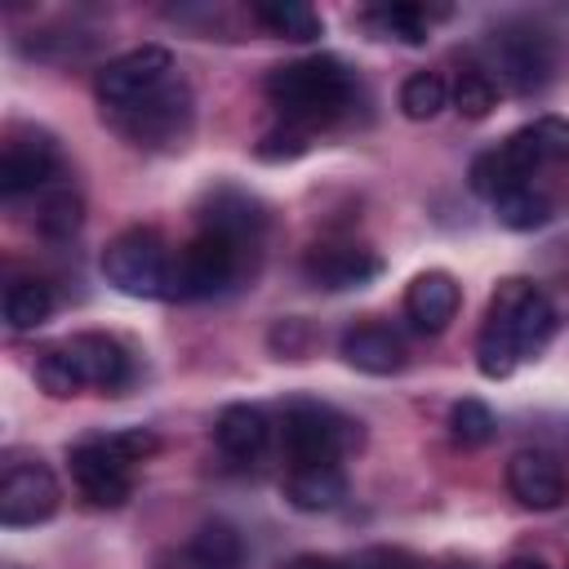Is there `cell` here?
Returning a JSON list of instances; mask_svg holds the SVG:
<instances>
[{
	"instance_id": "cell-21",
	"label": "cell",
	"mask_w": 569,
	"mask_h": 569,
	"mask_svg": "<svg viewBox=\"0 0 569 569\" xmlns=\"http://www.w3.org/2000/svg\"><path fill=\"white\" fill-rule=\"evenodd\" d=\"M164 569H244V542L227 520H209Z\"/></svg>"
},
{
	"instance_id": "cell-33",
	"label": "cell",
	"mask_w": 569,
	"mask_h": 569,
	"mask_svg": "<svg viewBox=\"0 0 569 569\" xmlns=\"http://www.w3.org/2000/svg\"><path fill=\"white\" fill-rule=\"evenodd\" d=\"M502 569H547V560L542 556H511Z\"/></svg>"
},
{
	"instance_id": "cell-29",
	"label": "cell",
	"mask_w": 569,
	"mask_h": 569,
	"mask_svg": "<svg viewBox=\"0 0 569 569\" xmlns=\"http://www.w3.org/2000/svg\"><path fill=\"white\" fill-rule=\"evenodd\" d=\"M449 436H453L458 445H467V449L485 445V440L493 436V413H489V405L476 400V396H462V400L449 409Z\"/></svg>"
},
{
	"instance_id": "cell-19",
	"label": "cell",
	"mask_w": 569,
	"mask_h": 569,
	"mask_svg": "<svg viewBox=\"0 0 569 569\" xmlns=\"http://www.w3.org/2000/svg\"><path fill=\"white\" fill-rule=\"evenodd\" d=\"M449 9L445 4H373V9H360L356 22L378 36V40H400V44H422L431 36L436 22H445Z\"/></svg>"
},
{
	"instance_id": "cell-17",
	"label": "cell",
	"mask_w": 569,
	"mask_h": 569,
	"mask_svg": "<svg viewBox=\"0 0 569 569\" xmlns=\"http://www.w3.org/2000/svg\"><path fill=\"white\" fill-rule=\"evenodd\" d=\"M342 360L360 373H373V378H387V373H400L409 365V351H405V338L382 325V320H360L342 333Z\"/></svg>"
},
{
	"instance_id": "cell-30",
	"label": "cell",
	"mask_w": 569,
	"mask_h": 569,
	"mask_svg": "<svg viewBox=\"0 0 569 569\" xmlns=\"http://www.w3.org/2000/svg\"><path fill=\"white\" fill-rule=\"evenodd\" d=\"M307 147H311V133H302V129H293V124H276V129H267V133L258 138L253 156L267 160V164H280V160H298Z\"/></svg>"
},
{
	"instance_id": "cell-2",
	"label": "cell",
	"mask_w": 569,
	"mask_h": 569,
	"mask_svg": "<svg viewBox=\"0 0 569 569\" xmlns=\"http://www.w3.org/2000/svg\"><path fill=\"white\" fill-rule=\"evenodd\" d=\"M262 93L276 107L280 124H293L302 133H316V129L342 124L356 111L360 80H356V71L342 58L311 53V58L271 67L267 80H262Z\"/></svg>"
},
{
	"instance_id": "cell-9",
	"label": "cell",
	"mask_w": 569,
	"mask_h": 569,
	"mask_svg": "<svg viewBox=\"0 0 569 569\" xmlns=\"http://www.w3.org/2000/svg\"><path fill=\"white\" fill-rule=\"evenodd\" d=\"M249 244L231 240V236H218V231H196L178 258H173V271H169V298H182V302H200V298H218L227 293L244 262H249Z\"/></svg>"
},
{
	"instance_id": "cell-16",
	"label": "cell",
	"mask_w": 569,
	"mask_h": 569,
	"mask_svg": "<svg viewBox=\"0 0 569 569\" xmlns=\"http://www.w3.org/2000/svg\"><path fill=\"white\" fill-rule=\"evenodd\" d=\"M200 231H218V236H231L249 249L262 244V231H267V213L262 204L240 191V187H213L200 204Z\"/></svg>"
},
{
	"instance_id": "cell-28",
	"label": "cell",
	"mask_w": 569,
	"mask_h": 569,
	"mask_svg": "<svg viewBox=\"0 0 569 569\" xmlns=\"http://www.w3.org/2000/svg\"><path fill=\"white\" fill-rule=\"evenodd\" d=\"M449 107V80L440 71H413L400 84V111L409 120H436Z\"/></svg>"
},
{
	"instance_id": "cell-13",
	"label": "cell",
	"mask_w": 569,
	"mask_h": 569,
	"mask_svg": "<svg viewBox=\"0 0 569 569\" xmlns=\"http://www.w3.org/2000/svg\"><path fill=\"white\" fill-rule=\"evenodd\" d=\"M58 173V142L44 129L13 124L0 147V191L4 200H18L27 191H44Z\"/></svg>"
},
{
	"instance_id": "cell-8",
	"label": "cell",
	"mask_w": 569,
	"mask_h": 569,
	"mask_svg": "<svg viewBox=\"0 0 569 569\" xmlns=\"http://www.w3.org/2000/svg\"><path fill=\"white\" fill-rule=\"evenodd\" d=\"M280 431L289 467H338L351 449H360V422L320 400H289Z\"/></svg>"
},
{
	"instance_id": "cell-14",
	"label": "cell",
	"mask_w": 569,
	"mask_h": 569,
	"mask_svg": "<svg viewBox=\"0 0 569 569\" xmlns=\"http://www.w3.org/2000/svg\"><path fill=\"white\" fill-rule=\"evenodd\" d=\"M382 271V258L369 249V244H356V240H316L307 253H302V276L307 284L316 289H360L369 284L373 276Z\"/></svg>"
},
{
	"instance_id": "cell-10",
	"label": "cell",
	"mask_w": 569,
	"mask_h": 569,
	"mask_svg": "<svg viewBox=\"0 0 569 569\" xmlns=\"http://www.w3.org/2000/svg\"><path fill=\"white\" fill-rule=\"evenodd\" d=\"M169 244L156 227H129L102 249V276L129 298H169Z\"/></svg>"
},
{
	"instance_id": "cell-12",
	"label": "cell",
	"mask_w": 569,
	"mask_h": 569,
	"mask_svg": "<svg viewBox=\"0 0 569 569\" xmlns=\"http://www.w3.org/2000/svg\"><path fill=\"white\" fill-rule=\"evenodd\" d=\"M58 502H62L58 476L40 458L4 462V471H0V525H9V529L40 525L58 511Z\"/></svg>"
},
{
	"instance_id": "cell-22",
	"label": "cell",
	"mask_w": 569,
	"mask_h": 569,
	"mask_svg": "<svg viewBox=\"0 0 569 569\" xmlns=\"http://www.w3.org/2000/svg\"><path fill=\"white\" fill-rule=\"evenodd\" d=\"M489 204H493V213H498V222H502V227H511V231H533V227H542V222H551V218H556L560 196L551 191V182H547V178H529V182L507 187V191H502V196H493Z\"/></svg>"
},
{
	"instance_id": "cell-20",
	"label": "cell",
	"mask_w": 569,
	"mask_h": 569,
	"mask_svg": "<svg viewBox=\"0 0 569 569\" xmlns=\"http://www.w3.org/2000/svg\"><path fill=\"white\" fill-rule=\"evenodd\" d=\"M213 440L231 462H258L271 445V422L258 405H227L213 422Z\"/></svg>"
},
{
	"instance_id": "cell-6",
	"label": "cell",
	"mask_w": 569,
	"mask_h": 569,
	"mask_svg": "<svg viewBox=\"0 0 569 569\" xmlns=\"http://www.w3.org/2000/svg\"><path fill=\"white\" fill-rule=\"evenodd\" d=\"M485 71L493 76V84H502L507 93H542L556 76H560V62H565V44L538 27V22H498L489 36H485Z\"/></svg>"
},
{
	"instance_id": "cell-27",
	"label": "cell",
	"mask_w": 569,
	"mask_h": 569,
	"mask_svg": "<svg viewBox=\"0 0 569 569\" xmlns=\"http://www.w3.org/2000/svg\"><path fill=\"white\" fill-rule=\"evenodd\" d=\"M449 102L458 107L462 120H485L498 107V84L485 67H462L449 84Z\"/></svg>"
},
{
	"instance_id": "cell-31",
	"label": "cell",
	"mask_w": 569,
	"mask_h": 569,
	"mask_svg": "<svg viewBox=\"0 0 569 569\" xmlns=\"http://www.w3.org/2000/svg\"><path fill=\"white\" fill-rule=\"evenodd\" d=\"M351 569H413V560L405 551H396V547H369V551H360L351 560Z\"/></svg>"
},
{
	"instance_id": "cell-32",
	"label": "cell",
	"mask_w": 569,
	"mask_h": 569,
	"mask_svg": "<svg viewBox=\"0 0 569 569\" xmlns=\"http://www.w3.org/2000/svg\"><path fill=\"white\" fill-rule=\"evenodd\" d=\"M284 569H351V565H338V560H329V556H298V560H289Z\"/></svg>"
},
{
	"instance_id": "cell-34",
	"label": "cell",
	"mask_w": 569,
	"mask_h": 569,
	"mask_svg": "<svg viewBox=\"0 0 569 569\" xmlns=\"http://www.w3.org/2000/svg\"><path fill=\"white\" fill-rule=\"evenodd\" d=\"M445 569H476V565H467V560H449Z\"/></svg>"
},
{
	"instance_id": "cell-7",
	"label": "cell",
	"mask_w": 569,
	"mask_h": 569,
	"mask_svg": "<svg viewBox=\"0 0 569 569\" xmlns=\"http://www.w3.org/2000/svg\"><path fill=\"white\" fill-rule=\"evenodd\" d=\"M102 120L133 147L142 151H178L187 147L191 138V124H196V98H191V84L182 76H173L169 84H160L156 93L129 102V107H116V111H102Z\"/></svg>"
},
{
	"instance_id": "cell-18",
	"label": "cell",
	"mask_w": 569,
	"mask_h": 569,
	"mask_svg": "<svg viewBox=\"0 0 569 569\" xmlns=\"http://www.w3.org/2000/svg\"><path fill=\"white\" fill-rule=\"evenodd\" d=\"M462 307V289L449 271H422L405 289V316L418 333H445Z\"/></svg>"
},
{
	"instance_id": "cell-24",
	"label": "cell",
	"mask_w": 569,
	"mask_h": 569,
	"mask_svg": "<svg viewBox=\"0 0 569 569\" xmlns=\"http://www.w3.org/2000/svg\"><path fill=\"white\" fill-rule=\"evenodd\" d=\"M4 325L13 333H27V329H40L49 316H53V289L40 280V276H13L4 284Z\"/></svg>"
},
{
	"instance_id": "cell-25",
	"label": "cell",
	"mask_w": 569,
	"mask_h": 569,
	"mask_svg": "<svg viewBox=\"0 0 569 569\" xmlns=\"http://www.w3.org/2000/svg\"><path fill=\"white\" fill-rule=\"evenodd\" d=\"M249 18H253L258 27H267L271 36L298 40V44H307V40H316V36L325 31L320 13H316L311 4H298V0H267V4H253Z\"/></svg>"
},
{
	"instance_id": "cell-4",
	"label": "cell",
	"mask_w": 569,
	"mask_h": 569,
	"mask_svg": "<svg viewBox=\"0 0 569 569\" xmlns=\"http://www.w3.org/2000/svg\"><path fill=\"white\" fill-rule=\"evenodd\" d=\"M569 164V120L565 116H542L516 133H507L493 151L471 160V191L493 200L516 182L547 178L551 169Z\"/></svg>"
},
{
	"instance_id": "cell-1",
	"label": "cell",
	"mask_w": 569,
	"mask_h": 569,
	"mask_svg": "<svg viewBox=\"0 0 569 569\" xmlns=\"http://www.w3.org/2000/svg\"><path fill=\"white\" fill-rule=\"evenodd\" d=\"M556 302L525 276L498 280L485 307V325L476 338V365L485 378H507L516 365L547 351L556 333Z\"/></svg>"
},
{
	"instance_id": "cell-11",
	"label": "cell",
	"mask_w": 569,
	"mask_h": 569,
	"mask_svg": "<svg viewBox=\"0 0 569 569\" xmlns=\"http://www.w3.org/2000/svg\"><path fill=\"white\" fill-rule=\"evenodd\" d=\"M178 76L173 67V53L160 49V44H142V49H129L120 58H111L98 80H93V93L102 102V111H116V107H129L147 93H156L160 84H169Z\"/></svg>"
},
{
	"instance_id": "cell-26",
	"label": "cell",
	"mask_w": 569,
	"mask_h": 569,
	"mask_svg": "<svg viewBox=\"0 0 569 569\" xmlns=\"http://www.w3.org/2000/svg\"><path fill=\"white\" fill-rule=\"evenodd\" d=\"M80 218H84V200L76 187H44L36 191V231L49 236V240H67L80 231Z\"/></svg>"
},
{
	"instance_id": "cell-23",
	"label": "cell",
	"mask_w": 569,
	"mask_h": 569,
	"mask_svg": "<svg viewBox=\"0 0 569 569\" xmlns=\"http://www.w3.org/2000/svg\"><path fill=\"white\" fill-rule=\"evenodd\" d=\"M284 498L298 511H333L347 498V476L342 467H289Z\"/></svg>"
},
{
	"instance_id": "cell-5",
	"label": "cell",
	"mask_w": 569,
	"mask_h": 569,
	"mask_svg": "<svg viewBox=\"0 0 569 569\" xmlns=\"http://www.w3.org/2000/svg\"><path fill=\"white\" fill-rule=\"evenodd\" d=\"M156 453V436L142 427L111 431V436H89L71 445V480L89 507H124L133 493V471L142 458Z\"/></svg>"
},
{
	"instance_id": "cell-15",
	"label": "cell",
	"mask_w": 569,
	"mask_h": 569,
	"mask_svg": "<svg viewBox=\"0 0 569 569\" xmlns=\"http://www.w3.org/2000/svg\"><path fill=\"white\" fill-rule=\"evenodd\" d=\"M507 489L529 511H556L569 498V485H565L560 462L551 453H542V449H520L507 462Z\"/></svg>"
},
{
	"instance_id": "cell-3",
	"label": "cell",
	"mask_w": 569,
	"mask_h": 569,
	"mask_svg": "<svg viewBox=\"0 0 569 569\" xmlns=\"http://www.w3.org/2000/svg\"><path fill=\"white\" fill-rule=\"evenodd\" d=\"M133 378V360L120 338L111 333H71L36 356V382L53 400L80 396V391H124Z\"/></svg>"
}]
</instances>
